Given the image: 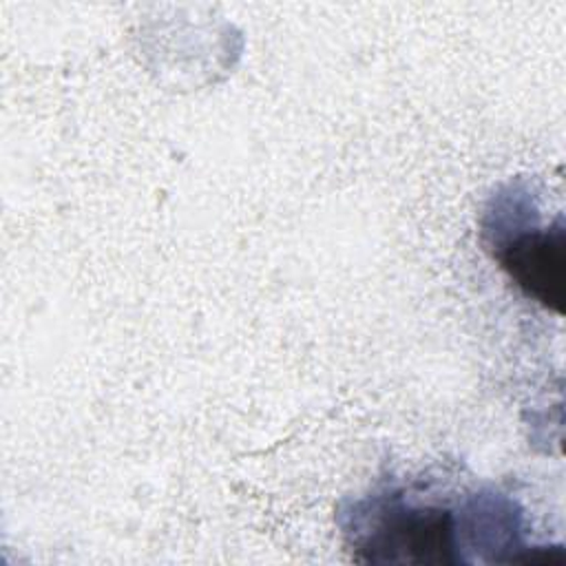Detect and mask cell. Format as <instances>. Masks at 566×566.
<instances>
[{"label": "cell", "mask_w": 566, "mask_h": 566, "mask_svg": "<svg viewBox=\"0 0 566 566\" xmlns=\"http://www.w3.org/2000/svg\"><path fill=\"white\" fill-rule=\"evenodd\" d=\"M495 261L509 279L539 305L562 312L566 230L562 219L551 228L517 230L493 241Z\"/></svg>", "instance_id": "obj_2"}, {"label": "cell", "mask_w": 566, "mask_h": 566, "mask_svg": "<svg viewBox=\"0 0 566 566\" xmlns=\"http://www.w3.org/2000/svg\"><path fill=\"white\" fill-rule=\"evenodd\" d=\"M354 548L374 564H455V511L407 502L402 495L374 497L354 513Z\"/></svg>", "instance_id": "obj_1"}]
</instances>
